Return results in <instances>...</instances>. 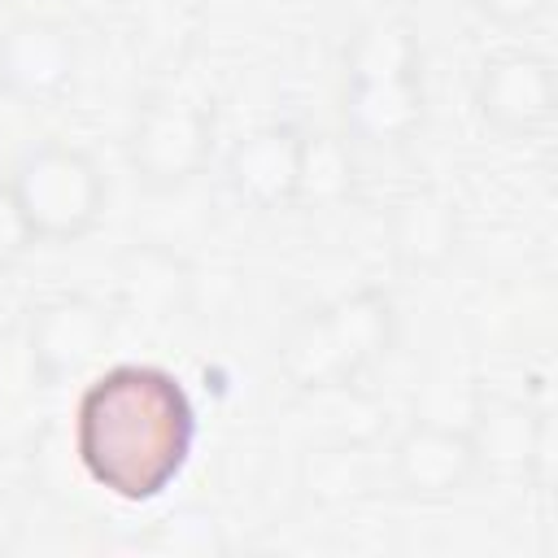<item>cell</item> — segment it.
Returning a JSON list of instances; mask_svg holds the SVG:
<instances>
[{
	"label": "cell",
	"instance_id": "obj_4",
	"mask_svg": "<svg viewBox=\"0 0 558 558\" xmlns=\"http://www.w3.org/2000/svg\"><path fill=\"white\" fill-rule=\"evenodd\" d=\"M214 153V113L174 92H157L135 109L126 135V161L144 192L187 187Z\"/></svg>",
	"mask_w": 558,
	"mask_h": 558
},
{
	"label": "cell",
	"instance_id": "obj_16",
	"mask_svg": "<svg viewBox=\"0 0 558 558\" xmlns=\"http://www.w3.org/2000/svg\"><path fill=\"white\" fill-rule=\"evenodd\" d=\"M310 405V423H318L314 440H340V445H371L375 432L384 427V405L362 388V379L353 384H331V388H314L301 392Z\"/></svg>",
	"mask_w": 558,
	"mask_h": 558
},
{
	"label": "cell",
	"instance_id": "obj_14",
	"mask_svg": "<svg viewBox=\"0 0 558 558\" xmlns=\"http://www.w3.org/2000/svg\"><path fill=\"white\" fill-rule=\"evenodd\" d=\"M371 484H375L371 445L314 440L301 458V488L318 506H353L371 493Z\"/></svg>",
	"mask_w": 558,
	"mask_h": 558
},
{
	"label": "cell",
	"instance_id": "obj_3",
	"mask_svg": "<svg viewBox=\"0 0 558 558\" xmlns=\"http://www.w3.org/2000/svg\"><path fill=\"white\" fill-rule=\"evenodd\" d=\"M9 187L31 222L35 244H78L96 231L109 201L96 157L61 140L26 148L9 170Z\"/></svg>",
	"mask_w": 558,
	"mask_h": 558
},
{
	"label": "cell",
	"instance_id": "obj_6",
	"mask_svg": "<svg viewBox=\"0 0 558 558\" xmlns=\"http://www.w3.org/2000/svg\"><path fill=\"white\" fill-rule=\"evenodd\" d=\"M388 480L405 501H449L480 480L475 445L462 423L449 418H414L388 449Z\"/></svg>",
	"mask_w": 558,
	"mask_h": 558
},
{
	"label": "cell",
	"instance_id": "obj_19",
	"mask_svg": "<svg viewBox=\"0 0 558 558\" xmlns=\"http://www.w3.org/2000/svg\"><path fill=\"white\" fill-rule=\"evenodd\" d=\"M74 17H87V22H105V17H118L131 9V0H61Z\"/></svg>",
	"mask_w": 558,
	"mask_h": 558
},
{
	"label": "cell",
	"instance_id": "obj_13",
	"mask_svg": "<svg viewBox=\"0 0 558 558\" xmlns=\"http://www.w3.org/2000/svg\"><path fill=\"white\" fill-rule=\"evenodd\" d=\"M113 279H118V301H122V310L135 314V318H153V323H161V318H170L174 310H183V301H187V292H192V270H187V262H183L174 248L153 244V240L131 244V248L118 257Z\"/></svg>",
	"mask_w": 558,
	"mask_h": 558
},
{
	"label": "cell",
	"instance_id": "obj_9",
	"mask_svg": "<svg viewBox=\"0 0 558 558\" xmlns=\"http://www.w3.org/2000/svg\"><path fill=\"white\" fill-rule=\"evenodd\" d=\"M427 122L423 65L344 70V131L371 148H405Z\"/></svg>",
	"mask_w": 558,
	"mask_h": 558
},
{
	"label": "cell",
	"instance_id": "obj_12",
	"mask_svg": "<svg viewBox=\"0 0 558 558\" xmlns=\"http://www.w3.org/2000/svg\"><path fill=\"white\" fill-rule=\"evenodd\" d=\"M462 244L458 205L436 187L401 192L388 209V248L405 270H440Z\"/></svg>",
	"mask_w": 558,
	"mask_h": 558
},
{
	"label": "cell",
	"instance_id": "obj_1",
	"mask_svg": "<svg viewBox=\"0 0 558 558\" xmlns=\"http://www.w3.org/2000/svg\"><path fill=\"white\" fill-rule=\"evenodd\" d=\"M196 410L179 375L153 362H118L83 384L74 453L96 488L118 501H157L187 466Z\"/></svg>",
	"mask_w": 558,
	"mask_h": 558
},
{
	"label": "cell",
	"instance_id": "obj_8",
	"mask_svg": "<svg viewBox=\"0 0 558 558\" xmlns=\"http://www.w3.org/2000/svg\"><path fill=\"white\" fill-rule=\"evenodd\" d=\"M78 35L61 17H17L0 31V92L22 105H48L78 78Z\"/></svg>",
	"mask_w": 558,
	"mask_h": 558
},
{
	"label": "cell",
	"instance_id": "obj_7",
	"mask_svg": "<svg viewBox=\"0 0 558 558\" xmlns=\"http://www.w3.org/2000/svg\"><path fill=\"white\" fill-rule=\"evenodd\" d=\"M558 105V78L549 57L527 48L493 52L475 74V113L506 140H532L549 126Z\"/></svg>",
	"mask_w": 558,
	"mask_h": 558
},
{
	"label": "cell",
	"instance_id": "obj_2",
	"mask_svg": "<svg viewBox=\"0 0 558 558\" xmlns=\"http://www.w3.org/2000/svg\"><path fill=\"white\" fill-rule=\"evenodd\" d=\"M401 336V314L392 292L384 288H353L318 310H305L283 344H279V371L296 392L353 384L371 375Z\"/></svg>",
	"mask_w": 558,
	"mask_h": 558
},
{
	"label": "cell",
	"instance_id": "obj_10",
	"mask_svg": "<svg viewBox=\"0 0 558 558\" xmlns=\"http://www.w3.org/2000/svg\"><path fill=\"white\" fill-rule=\"evenodd\" d=\"M301 126L266 122L240 135L227 153V187L240 205L257 214H275L296 205V170H301Z\"/></svg>",
	"mask_w": 558,
	"mask_h": 558
},
{
	"label": "cell",
	"instance_id": "obj_17",
	"mask_svg": "<svg viewBox=\"0 0 558 558\" xmlns=\"http://www.w3.org/2000/svg\"><path fill=\"white\" fill-rule=\"evenodd\" d=\"M31 248H35L31 222H26V214H22L9 179H0V275L13 270V266H22Z\"/></svg>",
	"mask_w": 558,
	"mask_h": 558
},
{
	"label": "cell",
	"instance_id": "obj_18",
	"mask_svg": "<svg viewBox=\"0 0 558 558\" xmlns=\"http://www.w3.org/2000/svg\"><path fill=\"white\" fill-rule=\"evenodd\" d=\"M480 17H488L493 26H506V31H523L532 22L545 17L549 0H475Z\"/></svg>",
	"mask_w": 558,
	"mask_h": 558
},
{
	"label": "cell",
	"instance_id": "obj_15",
	"mask_svg": "<svg viewBox=\"0 0 558 558\" xmlns=\"http://www.w3.org/2000/svg\"><path fill=\"white\" fill-rule=\"evenodd\" d=\"M357 187L353 140L336 131H305L301 135V170H296V205L336 209Z\"/></svg>",
	"mask_w": 558,
	"mask_h": 558
},
{
	"label": "cell",
	"instance_id": "obj_11",
	"mask_svg": "<svg viewBox=\"0 0 558 558\" xmlns=\"http://www.w3.org/2000/svg\"><path fill=\"white\" fill-rule=\"evenodd\" d=\"M462 427L475 445L480 475L519 480L545 462V414L519 397H475Z\"/></svg>",
	"mask_w": 558,
	"mask_h": 558
},
{
	"label": "cell",
	"instance_id": "obj_20",
	"mask_svg": "<svg viewBox=\"0 0 558 558\" xmlns=\"http://www.w3.org/2000/svg\"><path fill=\"white\" fill-rule=\"evenodd\" d=\"M13 532H17V523H13V514H9L4 506H0V554H4L9 545H13Z\"/></svg>",
	"mask_w": 558,
	"mask_h": 558
},
{
	"label": "cell",
	"instance_id": "obj_5",
	"mask_svg": "<svg viewBox=\"0 0 558 558\" xmlns=\"http://www.w3.org/2000/svg\"><path fill=\"white\" fill-rule=\"evenodd\" d=\"M109 344H113V314L96 296L61 292L31 310L26 353H31L35 379L44 388L87 379L105 362Z\"/></svg>",
	"mask_w": 558,
	"mask_h": 558
}]
</instances>
